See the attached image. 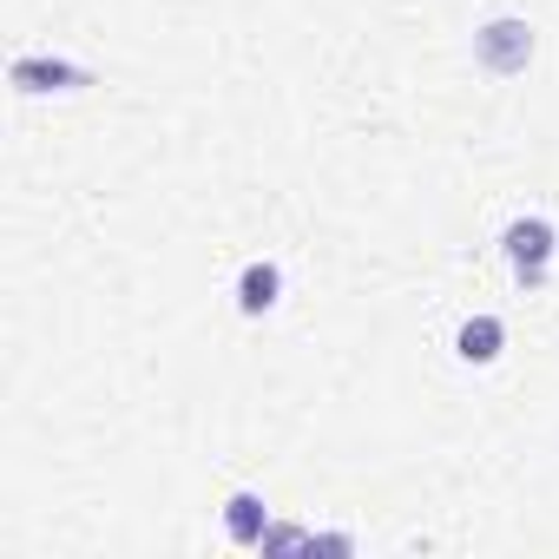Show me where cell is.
<instances>
[{
    "instance_id": "277c9868",
    "label": "cell",
    "mask_w": 559,
    "mask_h": 559,
    "mask_svg": "<svg viewBox=\"0 0 559 559\" xmlns=\"http://www.w3.org/2000/svg\"><path fill=\"white\" fill-rule=\"evenodd\" d=\"M14 93H73V86H93V73L86 67H73V60H53V53H21L14 60Z\"/></svg>"
},
{
    "instance_id": "6da1fadb",
    "label": "cell",
    "mask_w": 559,
    "mask_h": 559,
    "mask_svg": "<svg viewBox=\"0 0 559 559\" xmlns=\"http://www.w3.org/2000/svg\"><path fill=\"white\" fill-rule=\"evenodd\" d=\"M500 257L513 270V284L520 290H546V276H552V257H559V230L533 211V217H513L500 230Z\"/></svg>"
},
{
    "instance_id": "5b68a950",
    "label": "cell",
    "mask_w": 559,
    "mask_h": 559,
    "mask_svg": "<svg viewBox=\"0 0 559 559\" xmlns=\"http://www.w3.org/2000/svg\"><path fill=\"white\" fill-rule=\"evenodd\" d=\"M500 349H507V323H500V317H467V323L454 330V356H461L467 369L500 362Z\"/></svg>"
},
{
    "instance_id": "3957f363",
    "label": "cell",
    "mask_w": 559,
    "mask_h": 559,
    "mask_svg": "<svg viewBox=\"0 0 559 559\" xmlns=\"http://www.w3.org/2000/svg\"><path fill=\"white\" fill-rule=\"evenodd\" d=\"M230 297H237V317H270L276 304H284V263H276V257H250L237 270Z\"/></svg>"
},
{
    "instance_id": "8992f818",
    "label": "cell",
    "mask_w": 559,
    "mask_h": 559,
    "mask_svg": "<svg viewBox=\"0 0 559 559\" xmlns=\"http://www.w3.org/2000/svg\"><path fill=\"white\" fill-rule=\"evenodd\" d=\"M224 533H230V546H263V533H270V507H263V493H230L224 500Z\"/></svg>"
},
{
    "instance_id": "7a4b0ae2",
    "label": "cell",
    "mask_w": 559,
    "mask_h": 559,
    "mask_svg": "<svg viewBox=\"0 0 559 559\" xmlns=\"http://www.w3.org/2000/svg\"><path fill=\"white\" fill-rule=\"evenodd\" d=\"M533 53H539V40H533V21H520V14H493L474 34V67L487 80H520L533 67Z\"/></svg>"
}]
</instances>
